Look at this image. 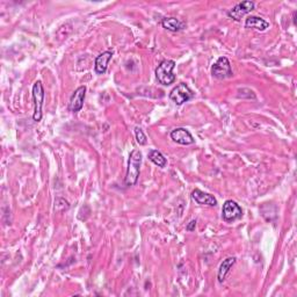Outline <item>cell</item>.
Listing matches in <instances>:
<instances>
[{
  "instance_id": "6da1fadb",
  "label": "cell",
  "mask_w": 297,
  "mask_h": 297,
  "mask_svg": "<svg viewBox=\"0 0 297 297\" xmlns=\"http://www.w3.org/2000/svg\"><path fill=\"white\" fill-rule=\"evenodd\" d=\"M142 159H143V156L140 150L131 151L129 161H128L126 180H124L127 186H135L137 184L138 178H140Z\"/></svg>"
},
{
  "instance_id": "7a4b0ae2",
  "label": "cell",
  "mask_w": 297,
  "mask_h": 297,
  "mask_svg": "<svg viewBox=\"0 0 297 297\" xmlns=\"http://www.w3.org/2000/svg\"><path fill=\"white\" fill-rule=\"evenodd\" d=\"M175 62L171 60H165L158 65L156 69V78L159 84L168 86L175 81V75L173 74V69Z\"/></svg>"
},
{
  "instance_id": "3957f363",
  "label": "cell",
  "mask_w": 297,
  "mask_h": 297,
  "mask_svg": "<svg viewBox=\"0 0 297 297\" xmlns=\"http://www.w3.org/2000/svg\"><path fill=\"white\" fill-rule=\"evenodd\" d=\"M33 99L35 103V110H34L33 119L35 122H40L42 120V106L44 101V88L42 81L37 80L33 86Z\"/></svg>"
},
{
  "instance_id": "277c9868",
  "label": "cell",
  "mask_w": 297,
  "mask_h": 297,
  "mask_svg": "<svg viewBox=\"0 0 297 297\" xmlns=\"http://www.w3.org/2000/svg\"><path fill=\"white\" fill-rule=\"evenodd\" d=\"M192 98L193 92L185 82H181V84L175 86L170 93V99L178 106H181L182 103L189 101Z\"/></svg>"
},
{
  "instance_id": "5b68a950",
  "label": "cell",
  "mask_w": 297,
  "mask_h": 297,
  "mask_svg": "<svg viewBox=\"0 0 297 297\" xmlns=\"http://www.w3.org/2000/svg\"><path fill=\"white\" fill-rule=\"evenodd\" d=\"M212 74L217 79H225L232 77V69L230 61L226 57H220L212 68Z\"/></svg>"
},
{
  "instance_id": "8992f818",
  "label": "cell",
  "mask_w": 297,
  "mask_h": 297,
  "mask_svg": "<svg viewBox=\"0 0 297 297\" xmlns=\"http://www.w3.org/2000/svg\"><path fill=\"white\" fill-rule=\"evenodd\" d=\"M241 216H243V210H241L239 205H237L232 200H227V201L224 202L222 208V217L225 222H233V221L241 219Z\"/></svg>"
},
{
  "instance_id": "52a82bcc",
  "label": "cell",
  "mask_w": 297,
  "mask_h": 297,
  "mask_svg": "<svg viewBox=\"0 0 297 297\" xmlns=\"http://www.w3.org/2000/svg\"><path fill=\"white\" fill-rule=\"evenodd\" d=\"M254 7L255 4L253 1H241L234 6L233 8L229 9L227 16H229L230 19L234 20V21H240L241 18H244L245 15L253 11Z\"/></svg>"
},
{
  "instance_id": "ba28073f",
  "label": "cell",
  "mask_w": 297,
  "mask_h": 297,
  "mask_svg": "<svg viewBox=\"0 0 297 297\" xmlns=\"http://www.w3.org/2000/svg\"><path fill=\"white\" fill-rule=\"evenodd\" d=\"M86 96V86H80L78 87L72 94L70 99V103H69V109L72 113H78L79 110H81L82 106H84Z\"/></svg>"
},
{
  "instance_id": "9c48e42d",
  "label": "cell",
  "mask_w": 297,
  "mask_h": 297,
  "mask_svg": "<svg viewBox=\"0 0 297 297\" xmlns=\"http://www.w3.org/2000/svg\"><path fill=\"white\" fill-rule=\"evenodd\" d=\"M171 138L175 143L180 145H191L194 144V137L192 136V134L189 133L185 128H175L174 130L171 131Z\"/></svg>"
},
{
  "instance_id": "30bf717a",
  "label": "cell",
  "mask_w": 297,
  "mask_h": 297,
  "mask_svg": "<svg viewBox=\"0 0 297 297\" xmlns=\"http://www.w3.org/2000/svg\"><path fill=\"white\" fill-rule=\"evenodd\" d=\"M192 199L194 200L198 205H201V206H209V207L217 206V200L214 198L213 195L200 191V189H194V191H193Z\"/></svg>"
},
{
  "instance_id": "8fae6325",
  "label": "cell",
  "mask_w": 297,
  "mask_h": 297,
  "mask_svg": "<svg viewBox=\"0 0 297 297\" xmlns=\"http://www.w3.org/2000/svg\"><path fill=\"white\" fill-rule=\"evenodd\" d=\"M113 53L112 51H105V53L100 54L99 56H96L95 58V63H94V69L95 72L98 74H103L107 71V68H108V64L110 60H112Z\"/></svg>"
},
{
  "instance_id": "7c38bea8",
  "label": "cell",
  "mask_w": 297,
  "mask_h": 297,
  "mask_svg": "<svg viewBox=\"0 0 297 297\" xmlns=\"http://www.w3.org/2000/svg\"><path fill=\"white\" fill-rule=\"evenodd\" d=\"M269 27V22L266 21L265 19L259 18V16L251 15L248 16L245 21V28H253L257 29L259 32H264Z\"/></svg>"
},
{
  "instance_id": "4fadbf2b",
  "label": "cell",
  "mask_w": 297,
  "mask_h": 297,
  "mask_svg": "<svg viewBox=\"0 0 297 297\" xmlns=\"http://www.w3.org/2000/svg\"><path fill=\"white\" fill-rule=\"evenodd\" d=\"M236 261H237V259L234 257H229V258H226L225 260H223V262L220 266L219 273H217V279H219V282H221V283L224 282L227 273L230 272L231 267L236 264Z\"/></svg>"
},
{
  "instance_id": "5bb4252c",
  "label": "cell",
  "mask_w": 297,
  "mask_h": 297,
  "mask_svg": "<svg viewBox=\"0 0 297 297\" xmlns=\"http://www.w3.org/2000/svg\"><path fill=\"white\" fill-rule=\"evenodd\" d=\"M161 26L170 32H180L185 28V22L177 18H164L161 20Z\"/></svg>"
},
{
  "instance_id": "9a60e30c",
  "label": "cell",
  "mask_w": 297,
  "mask_h": 297,
  "mask_svg": "<svg viewBox=\"0 0 297 297\" xmlns=\"http://www.w3.org/2000/svg\"><path fill=\"white\" fill-rule=\"evenodd\" d=\"M148 159L152 161L154 165H157L158 167H161V168L166 166L167 164L166 158H165L163 156V153L158 150H150V152H148Z\"/></svg>"
},
{
  "instance_id": "2e32d148",
  "label": "cell",
  "mask_w": 297,
  "mask_h": 297,
  "mask_svg": "<svg viewBox=\"0 0 297 297\" xmlns=\"http://www.w3.org/2000/svg\"><path fill=\"white\" fill-rule=\"evenodd\" d=\"M135 136H136V141L137 143L140 145H145L147 144V136H145V134L143 133V130L141 129V128H135Z\"/></svg>"
},
{
  "instance_id": "e0dca14e",
  "label": "cell",
  "mask_w": 297,
  "mask_h": 297,
  "mask_svg": "<svg viewBox=\"0 0 297 297\" xmlns=\"http://www.w3.org/2000/svg\"><path fill=\"white\" fill-rule=\"evenodd\" d=\"M62 200V205H60V202L55 201V210L56 212H64V210H68L69 208H70V205H69L68 201H65L64 199H61Z\"/></svg>"
},
{
  "instance_id": "ac0fdd59",
  "label": "cell",
  "mask_w": 297,
  "mask_h": 297,
  "mask_svg": "<svg viewBox=\"0 0 297 297\" xmlns=\"http://www.w3.org/2000/svg\"><path fill=\"white\" fill-rule=\"evenodd\" d=\"M195 226H196V221L193 220L187 224V226H186V230L189 231V232H192V231L195 230Z\"/></svg>"
}]
</instances>
